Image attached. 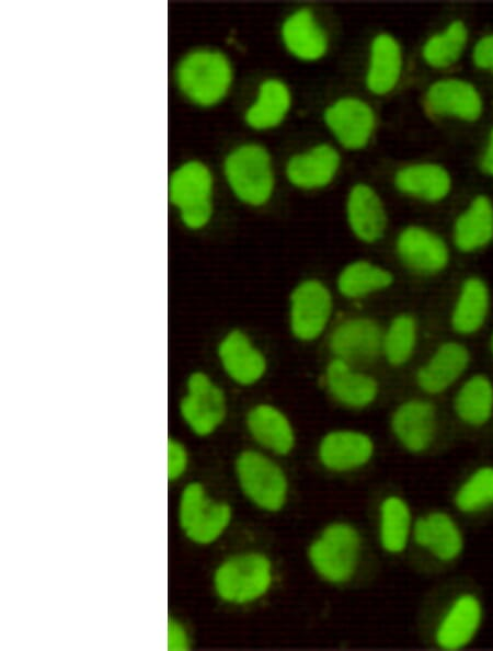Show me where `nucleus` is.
<instances>
[{"label": "nucleus", "instance_id": "nucleus-28", "mask_svg": "<svg viewBox=\"0 0 493 651\" xmlns=\"http://www.w3.org/2000/svg\"><path fill=\"white\" fill-rule=\"evenodd\" d=\"M493 240V204L485 195L475 196L454 225V243L461 252H473Z\"/></svg>", "mask_w": 493, "mask_h": 651}, {"label": "nucleus", "instance_id": "nucleus-30", "mask_svg": "<svg viewBox=\"0 0 493 651\" xmlns=\"http://www.w3.org/2000/svg\"><path fill=\"white\" fill-rule=\"evenodd\" d=\"M392 283L393 275L390 271L367 260H356L340 271L336 288L347 299H359L383 290Z\"/></svg>", "mask_w": 493, "mask_h": 651}, {"label": "nucleus", "instance_id": "nucleus-23", "mask_svg": "<svg viewBox=\"0 0 493 651\" xmlns=\"http://www.w3.org/2000/svg\"><path fill=\"white\" fill-rule=\"evenodd\" d=\"M340 164L339 152L330 145L321 144L305 153L293 156L286 165V175L300 189H318L329 184Z\"/></svg>", "mask_w": 493, "mask_h": 651}, {"label": "nucleus", "instance_id": "nucleus-17", "mask_svg": "<svg viewBox=\"0 0 493 651\" xmlns=\"http://www.w3.org/2000/svg\"><path fill=\"white\" fill-rule=\"evenodd\" d=\"M244 425L253 442L275 456L289 455L296 444L294 427L277 407L261 402L245 413Z\"/></svg>", "mask_w": 493, "mask_h": 651}, {"label": "nucleus", "instance_id": "nucleus-4", "mask_svg": "<svg viewBox=\"0 0 493 651\" xmlns=\"http://www.w3.org/2000/svg\"><path fill=\"white\" fill-rule=\"evenodd\" d=\"M234 477L245 499L259 510L277 513L288 498V479L280 465L259 449H243L234 459Z\"/></svg>", "mask_w": 493, "mask_h": 651}, {"label": "nucleus", "instance_id": "nucleus-29", "mask_svg": "<svg viewBox=\"0 0 493 651\" xmlns=\"http://www.w3.org/2000/svg\"><path fill=\"white\" fill-rule=\"evenodd\" d=\"M490 307V293L483 279L477 276L463 281L451 313V326L460 334H472L485 322Z\"/></svg>", "mask_w": 493, "mask_h": 651}, {"label": "nucleus", "instance_id": "nucleus-31", "mask_svg": "<svg viewBox=\"0 0 493 651\" xmlns=\"http://www.w3.org/2000/svg\"><path fill=\"white\" fill-rule=\"evenodd\" d=\"M289 105L290 94L286 84L278 79L264 80L255 101L244 113V121L259 130L275 127L285 117Z\"/></svg>", "mask_w": 493, "mask_h": 651}, {"label": "nucleus", "instance_id": "nucleus-14", "mask_svg": "<svg viewBox=\"0 0 493 651\" xmlns=\"http://www.w3.org/2000/svg\"><path fill=\"white\" fill-rule=\"evenodd\" d=\"M382 347V332L378 323L367 317H352L336 324L329 336L334 357L351 364L374 361Z\"/></svg>", "mask_w": 493, "mask_h": 651}, {"label": "nucleus", "instance_id": "nucleus-25", "mask_svg": "<svg viewBox=\"0 0 493 651\" xmlns=\"http://www.w3.org/2000/svg\"><path fill=\"white\" fill-rule=\"evenodd\" d=\"M280 35L285 47L301 60H317L326 50L324 31L309 9H298L284 21Z\"/></svg>", "mask_w": 493, "mask_h": 651}, {"label": "nucleus", "instance_id": "nucleus-9", "mask_svg": "<svg viewBox=\"0 0 493 651\" xmlns=\"http://www.w3.org/2000/svg\"><path fill=\"white\" fill-rule=\"evenodd\" d=\"M333 296L318 278L299 282L289 296L288 323L291 334L299 341L319 339L330 323Z\"/></svg>", "mask_w": 493, "mask_h": 651}, {"label": "nucleus", "instance_id": "nucleus-6", "mask_svg": "<svg viewBox=\"0 0 493 651\" xmlns=\"http://www.w3.org/2000/svg\"><path fill=\"white\" fill-rule=\"evenodd\" d=\"M176 517L184 537L196 546L216 542L229 528L232 507L211 499L199 481L187 482L180 492Z\"/></svg>", "mask_w": 493, "mask_h": 651}, {"label": "nucleus", "instance_id": "nucleus-20", "mask_svg": "<svg viewBox=\"0 0 493 651\" xmlns=\"http://www.w3.org/2000/svg\"><path fill=\"white\" fill-rule=\"evenodd\" d=\"M428 110L442 116H451L465 122L479 119L483 111L482 96L470 82L448 78L429 85L426 92Z\"/></svg>", "mask_w": 493, "mask_h": 651}, {"label": "nucleus", "instance_id": "nucleus-36", "mask_svg": "<svg viewBox=\"0 0 493 651\" xmlns=\"http://www.w3.org/2000/svg\"><path fill=\"white\" fill-rule=\"evenodd\" d=\"M190 455L186 446L175 437L167 442V476L170 482L180 481L187 472Z\"/></svg>", "mask_w": 493, "mask_h": 651}, {"label": "nucleus", "instance_id": "nucleus-21", "mask_svg": "<svg viewBox=\"0 0 493 651\" xmlns=\"http://www.w3.org/2000/svg\"><path fill=\"white\" fill-rule=\"evenodd\" d=\"M346 215L354 236L363 242L380 240L387 228V214L378 194L367 184H356L349 191Z\"/></svg>", "mask_w": 493, "mask_h": 651}, {"label": "nucleus", "instance_id": "nucleus-26", "mask_svg": "<svg viewBox=\"0 0 493 651\" xmlns=\"http://www.w3.org/2000/svg\"><path fill=\"white\" fill-rule=\"evenodd\" d=\"M402 69V53L393 36L380 33L370 45L366 85L377 95L389 93L398 83Z\"/></svg>", "mask_w": 493, "mask_h": 651}, {"label": "nucleus", "instance_id": "nucleus-35", "mask_svg": "<svg viewBox=\"0 0 493 651\" xmlns=\"http://www.w3.org/2000/svg\"><path fill=\"white\" fill-rule=\"evenodd\" d=\"M417 338V327L409 313L395 316L382 333V347L387 362L392 366H402L412 357Z\"/></svg>", "mask_w": 493, "mask_h": 651}, {"label": "nucleus", "instance_id": "nucleus-2", "mask_svg": "<svg viewBox=\"0 0 493 651\" xmlns=\"http://www.w3.org/2000/svg\"><path fill=\"white\" fill-rule=\"evenodd\" d=\"M213 590L225 604L242 606L268 593L273 584L271 558L257 550H244L222 559L211 575Z\"/></svg>", "mask_w": 493, "mask_h": 651}, {"label": "nucleus", "instance_id": "nucleus-5", "mask_svg": "<svg viewBox=\"0 0 493 651\" xmlns=\"http://www.w3.org/2000/svg\"><path fill=\"white\" fill-rule=\"evenodd\" d=\"M213 189V174L199 160L184 161L170 173L169 203L184 228L197 231L209 224L214 212Z\"/></svg>", "mask_w": 493, "mask_h": 651}, {"label": "nucleus", "instance_id": "nucleus-19", "mask_svg": "<svg viewBox=\"0 0 493 651\" xmlns=\"http://www.w3.org/2000/svg\"><path fill=\"white\" fill-rule=\"evenodd\" d=\"M324 381L332 398L348 409L367 408L378 396L379 386L371 375L355 369L351 363L337 357L328 363Z\"/></svg>", "mask_w": 493, "mask_h": 651}, {"label": "nucleus", "instance_id": "nucleus-22", "mask_svg": "<svg viewBox=\"0 0 493 651\" xmlns=\"http://www.w3.org/2000/svg\"><path fill=\"white\" fill-rule=\"evenodd\" d=\"M469 362L470 354L465 345L458 342L443 343L417 370L416 382L426 393H440L462 375Z\"/></svg>", "mask_w": 493, "mask_h": 651}, {"label": "nucleus", "instance_id": "nucleus-3", "mask_svg": "<svg viewBox=\"0 0 493 651\" xmlns=\"http://www.w3.org/2000/svg\"><path fill=\"white\" fill-rule=\"evenodd\" d=\"M363 549L359 530L351 523L337 521L324 526L310 542L308 560L325 582L341 585L357 572Z\"/></svg>", "mask_w": 493, "mask_h": 651}, {"label": "nucleus", "instance_id": "nucleus-7", "mask_svg": "<svg viewBox=\"0 0 493 651\" xmlns=\"http://www.w3.org/2000/svg\"><path fill=\"white\" fill-rule=\"evenodd\" d=\"M223 175L233 195L250 206L264 205L272 195L274 178L271 158L257 144H242L223 160Z\"/></svg>", "mask_w": 493, "mask_h": 651}, {"label": "nucleus", "instance_id": "nucleus-37", "mask_svg": "<svg viewBox=\"0 0 493 651\" xmlns=\"http://www.w3.org/2000/svg\"><path fill=\"white\" fill-rule=\"evenodd\" d=\"M192 647L191 635L186 626L175 617H169L167 626V649L186 651Z\"/></svg>", "mask_w": 493, "mask_h": 651}, {"label": "nucleus", "instance_id": "nucleus-10", "mask_svg": "<svg viewBox=\"0 0 493 651\" xmlns=\"http://www.w3.org/2000/svg\"><path fill=\"white\" fill-rule=\"evenodd\" d=\"M484 617L483 604L472 592L456 595L440 616L434 632L436 646L446 651L468 647L478 635Z\"/></svg>", "mask_w": 493, "mask_h": 651}, {"label": "nucleus", "instance_id": "nucleus-40", "mask_svg": "<svg viewBox=\"0 0 493 651\" xmlns=\"http://www.w3.org/2000/svg\"><path fill=\"white\" fill-rule=\"evenodd\" d=\"M491 351H492V354H493V334L491 336Z\"/></svg>", "mask_w": 493, "mask_h": 651}, {"label": "nucleus", "instance_id": "nucleus-32", "mask_svg": "<svg viewBox=\"0 0 493 651\" xmlns=\"http://www.w3.org/2000/svg\"><path fill=\"white\" fill-rule=\"evenodd\" d=\"M454 408L457 416L471 426L486 424L493 414V385L484 375L470 377L458 390Z\"/></svg>", "mask_w": 493, "mask_h": 651}, {"label": "nucleus", "instance_id": "nucleus-33", "mask_svg": "<svg viewBox=\"0 0 493 651\" xmlns=\"http://www.w3.org/2000/svg\"><path fill=\"white\" fill-rule=\"evenodd\" d=\"M468 42V28L461 20L450 22L443 32L431 36L422 48L425 62L437 69L456 64Z\"/></svg>", "mask_w": 493, "mask_h": 651}, {"label": "nucleus", "instance_id": "nucleus-24", "mask_svg": "<svg viewBox=\"0 0 493 651\" xmlns=\"http://www.w3.org/2000/svg\"><path fill=\"white\" fill-rule=\"evenodd\" d=\"M414 518L405 499L386 495L378 506V541L389 555H400L412 540Z\"/></svg>", "mask_w": 493, "mask_h": 651}, {"label": "nucleus", "instance_id": "nucleus-11", "mask_svg": "<svg viewBox=\"0 0 493 651\" xmlns=\"http://www.w3.org/2000/svg\"><path fill=\"white\" fill-rule=\"evenodd\" d=\"M216 354L225 375L238 386H253L266 373L265 355L241 329L227 331L218 341Z\"/></svg>", "mask_w": 493, "mask_h": 651}, {"label": "nucleus", "instance_id": "nucleus-39", "mask_svg": "<svg viewBox=\"0 0 493 651\" xmlns=\"http://www.w3.org/2000/svg\"><path fill=\"white\" fill-rule=\"evenodd\" d=\"M480 168L484 174L493 176V127L490 130L488 144L480 160Z\"/></svg>", "mask_w": 493, "mask_h": 651}, {"label": "nucleus", "instance_id": "nucleus-8", "mask_svg": "<svg viewBox=\"0 0 493 651\" xmlns=\"http://www.w3.org/2000/svg\"><path fill=\"white\" fill-rule=\"evenodd\" d=\"M223 389L205 372H192L179 401V414L188 431L198 437L214 434L227 416Z\"/></svg>", "mask_w": 493, "mask_h": 651}, {"label": "nucleus", "instance_id": "nucleus-38", "mask_svg": "<svg viewBox=\"0 0 493 651\" xmlns=\"http://www.w3.org/2000/svg\"><path fill=\"white\" fill-rule=\"evenodd\" d=\"M472 61L477 68L493 72V34H486L475 43Z\"/></svg>", "mask_w": 493, "mask_h": 651}, {"label": "nucleus", "instance_id": "nucleus-15", "mask_svg": "<svg viewBox=\"0 0 493 651\" xmlns=\"http://www.w3.org/2000/svg\"><path fill=\"white\" fill-rule=\"evenodd\" d=\"M390 425L395 439L405 450L422 454L435 439V407L424 399L406 400L393 411Z\"/></svg>", "mask_w": 493, "mask_h": 651}, {"label": "nucleus", "instance_id": "nucleus-34", "mask_svg": "<svg viewBox=\"0 0 493 651\" xmlns=\"http://www.w3.org/2000/svg\"><path fill=\"white\" fill-rule=\"evenodd\" d=\"M454 504L468 515L493 507V466L484 465L471 471L457 488Z\"/></svg>", "mask_w": 493, "mask_h": 651}, {"label": "nucleus", "instance_id": "nucleus-18", "mask_svg": "<svg viewBox=\"0 0 493 651\" xmlns=\"http://www.w3.org/2000/svg\"><path fill=\"white\" fill-rule=\"evenodd\" d=\"M324 122L339 142L346 149L364 148L375 127L371 107L356 98H343L324 112Z\"/></svg>", "mask_w": 493, "mask_h": 651}, {"label": "nucleus", "instance_id": "nucleus-27", "mask_svg": "<svg viewBox=\"0 0 493 651\" xmlns=\"http://www.w3.org/2000/svg\"><path fill=\"white\" fill-rule=\"evenodd\" d=\"M395 187L428 203L443 201L451 189L449 172L436 163H416L400 169L394 175Z\"/></svg>", "mask_w": 493, "mask_h": 651}, {"label": "nucleus", "instance_id": "nucleus-12", "mask_svg": "<svg viewBox=\"0 0 493 651\" xmlns=\"http://www.w3.org/2000/svg\"><path fill=\"white\" fill-rule=\"evenodd\" d=\"M375 454L372 438L353 429H336L325 433L317 446V458L328 471L346 473L362 469Z\"/></svg>", "mask_w": 493, "mask_h": 651}, {"label": "nucleus", "instance_id": "nucleus-1", "mask_svg": "<svg viewBox=\"0 0 493 651\" xmlns=\"http://www.w3.org/2000/svg\"><path fill=\"white\" fill-rule=\"evenodd\" d=\"M232 67L220 50L195 48L175 64L173 81L177 91L192 104L211 107L228 94L232 83Z\"/></svg>", "mask_w": 493, "mask_h": 651}, {"label": "nucleus", "instance_id": "nucleus-16", "mask_svg": "<svg viewBox=\"0 0 493 651\" xmlns=\"http://www.w3.org/2000/svg\"><path fill=\"white\" fill-rule=\"evenodd\" d=\"M395 250L406 267L423 275L442 272L449 261L445 241L420 226L404 228L397 238Z\"/></svg>", "mask_w": 493, "mask_h": 651}, {"label": "nucleus", "instance_id": "nucleus-13", "mask_svg": "<svg viewBox=\"0 0 493 651\" xmlns=\"http://www.w3.org/2000/svg\"><path fill=\"white\" fill-rule=\"evenodd\" d=\"M412 540L443 563L457 560L465 549L459 524L445 511H432L415 518Z\"/></svg>", "mask_w": 493, "mask_h": 651}]
</instances>
